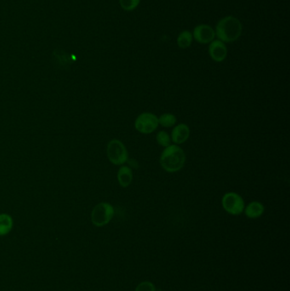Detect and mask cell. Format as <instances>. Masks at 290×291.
<instances>
[{
  "instance_id": "obj_6",
  "label": "cell",
  "mask_w": 290,
  "mask_h": 291,
  "mask_svg": "<svg viewBox=\"0 0 290 291\" xmlns=\"http://www.w3.org/2000/svg\"><path fill=\"white\" fill-rule=\"evenodd\" d=\"M158 125V117L154 113L145 112L135 118V130L143 135H150L154 132Z\"/></svg>"
},
{
  "instance_id": "obj_14",
  "label": "cell",
  "mask_w": 290,
  "mask_h": 291,
  "mask_svg": "<svg viewBox=\"0 0 290 291\" xmlns=\"http://www.w3.org/2000/svg\"><path fill=\"white\" fill-rule=\"evenodd\" d=\"M177 122V118L172 113H164L158 117V124L164 128H171L175 126Z\"/></svg>"
},
{
  "instance_id": "obj_15",
  "label": "cell",
  "mask_w": 290,
  "mask_h": 291,
  "mask_svg": "<svg viewBox=\"0 0 290 291\" xmlns=\"http://www.w3.org/2000/svg\"><path fill=\"white\" fill-rule=\"evenodd\" d=\"M156 141L160 147L164 148L171 145V137L165 130L158 131V134L156 135Z\"/></svg>"
},
{
  "instance_id": "obj_2",
  "label": "cell",
  "mask_w": 290,
  "mask_h": 291,
  "mask_svg": "<svg viewBox=\"0 0 290 291\" xmlns=\"http://www.w3.org/2000/svg\"><path fill=\"white\" fill-rule=\"evenodd\" d=\"M243 32L241 21L233 15H228L219 20L216 28V36L223 43H233L238 40Z\"/></svg>"
},
{
  "instance_id": "obj_13",
  "label": "cell",
  "mask_w": 290,
  "mask_h": 291,
  "mask_svg": "<svg viewBox=\"0 0 290 291\" xmlns=\"http://www.w3.org/2000/svg\"><path fill=\"white\" fill-rule=\"evenodd\" d=\"M193 33L189 31H183L179 34L177 44L181 49H187L193 43Z\"/></svg>"
},
{
  "instance_id": "obj_11",
  "label": "cell",
  "mask_w": 290,
  "mask_h": 291,
  "mask_svg": "<svg viewBox=\"0 0 290 291\" xmlns=\"http://www.w3.org/2000/svg\"><path fill=\"white\" fill-rule=\"evenodd\" d=\"M133 171L131 168L126 165H121L118 169V184L120 185L122 188H126L130 186L133 182Z\"/></svg>"
},
{
  "instance_id": "obj_17",
  "label": "cell",
  "mask_w": 290,
  "mask_h": 291,
  "mask_svg": "<svg viewBox=\"0 0 290 291\" xmlns=\"http://www.w3.org/2000/svg\"><path fill=\"white\" fill-rule=\"evenodd\" d=\"M135 291H157V289L151 281H142L136 286Z\"/></svg>"
},
{
  "instance_id": "obj_3",
  "label": "cell",
  "mask_w": 290,
  "mask_h": 291,
  "mask_svg": "<svg viewBox=\"0 0 290 291\" xmlns=\"http://www.w3.org/2000/svg\"><path fill=\"white\" fill-rule=\"evenodd\" d=\"M106 155L113 165H124L129 160V153L126 147L118 139H112L106 147Z\"/></svg>"
},
{
  "instance_id": "obj_8",
  "label": "cell",
  "mask_w": 290,
  "mask_h": 291,
  "mask_svg": "<svg viewBox=\"0 0 290 291\" xmlns=\"http://www.w3.org/2000/svg\"><path fill=\"white\" fill-rule=\"evenodd\" d=\"M227 48L222 41L216 39L213 40L209 46V54L213 61L222 62L227 56Z\"/></svg>"
},
{
  "instance_id": "obj_16",
  "label": "cell",
  "mask_w": 290,
  "mask_h": 291,
  "mask_svg": "<svg viewBox=\"0 0 290 291\" xmlns=\"http://www.w3.org/2000/svg\"><path fill=\"white\" fill-rule=\"evenodd\" d=\"M141 0H119L121 8L126 11H132L138 7Z\"/></svg>"
},
{
  "instance_id": "obj_7",
  "label": "cell",
  "mask_w": 290,
  "mask_h": 291,
  "mask_svg": "<svg viewBox=\"0 0 290 291\" xmlns=\"http://www.w3.org/2000/svg\"><path fill=\"white\" fill-rule=\"evenodd\" d=\"M193 37L198 43L203 44L210 43L213 40H215L216 31L212 26L206 24H201L195 26L193 30Z\"/></svg>"
},
{
  "instance_id": "obj_12",
  "label": "cell",
  "mask_w": 290,
  "mask_h": 291,
  "mask_svg": "<svg viewBox=\"0 0 290 291\" xmlns=\"http://www.w3.org/2000/svg\"><path fill=\"white\" fill-rule=\"evenodd\" d=\"M13 228V219L8 214H0V236H5Z\"/></svg>"
},
{
  "instance_id": "obj_10",
  "label": "cell",
  "mask_w": 290,
  "mask_h": 291,
  "mask_svg": "<svg viewBox=\"0 0 290 291\" xmlns=\"http://www.w3.org/2000/svg\"><path fill=\"white\" fill-rule=\"evenodd\" d=\"M244 214L250 219H257L263 216L265 212V206L262 203L259 201H252L244 207Z\"/></svg>"
},
{
  "instance_id": "obj_5",
  "label": "cell",
  "mask_w": 290,
  "mask_h": 291,
  "mask_svg": "<svg viewBox=\"0 0 290 291\" xmlns=\"http://www.w3.org/2000/svg\"><path fill=\"white\" fill-rule=\"evenodd\" d=\"M221 205L224 211L232 216H240L244 213L245 203L239 193L228 192L221 199Z\"/></svg>"
},
{
  "instance_id": "obj_9",
  "label": "cell",
  "mask_w": 290,
  "mask_h": 291,
  "mask_svg": "<svg viewBox=\"0 0 290 291\" xmlns=\"http://www.w3.org/2000/svg\"><path fill=\"white\" fill-rule=\"evenodd\" d=\"M190 128L187 124H181L175 125L171 132V141L174 144L181 145L185 143L190 137Z\"/></svg>"
},
{
  "instance_id": "obj_4",
  "label": "cell",
  "mask_w": 290,
  "mask_h": 291,
  "mask_svg": "<svg viewBox=\"0 0 290 291\" xmlns=\"http://www.w3.org/2000/svg\"><path fill=\"white\" fill-rule=\"evenodd\" d=\"M114 208L109 203L101 202L95 205L91 212V222L97 228L107 225L114 216Z\"/></svg>"
},
{
  "instance_id": "obj_1",
  "label": "cell",
  "mask_w": 290,
  "mask_h": 291,
  "mask_svg": "<svg viewBox=\"0 0 290 291\" xmlns=\"http://www.w3.org/2000/svg\"><path fill=\"white\" fill-rule=\"evenodd\" d=\"M159 162L166 172L175 173L184 167L186 153L179 145L171 144L162 152Z\"/></svg>"
}]
</instances>
